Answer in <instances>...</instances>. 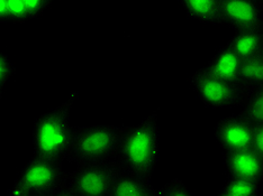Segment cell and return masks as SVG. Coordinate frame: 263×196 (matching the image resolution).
<instances>
[{
	"mask_svg": "<svg viewBox=\"0 0 263 196\" xmlns=\"http://www.w3.org/2000/svg\"><path fill=\"white\" fill-rule=\"evenodd\" d=\"M160 158L159 110L125 128L115 160L123 171L151 180Z\"/></svg>",
	"mask_w": 263,
	"mask_h": 196,
	"instance_id": "obj_1",
	"label": "cell"
},
{
	"mask_svg": "<svg viewBox=\"0 0 263 196\" xmlns=\"http://www.w3.org/2000/svg\"><path fill=\"white\" fill-rule=\"evenodd\" d=\"M78 92L71 96L55 109L44 112L35 119L33 124L34 156L49 158L58 162H68L73 127L71 112Z\"/></svg>",
	"mask_w": 263,
	"mask_h": 196,
	"instance_id": "obj_2",
	"label": "cell"
},
{
	"mask_svg": "<svg viewBox=\"0 0 263 196\" xmlns=\"http://www.w3.org/2000/svg\"><path fill=\"white\" fill-rule=\"evenodd\" d=\"M126 126L73 127L68 162L77 165L115 159Z\"/></svg>",
	"mask_w": 263,
	"mask_h": 196,
	"instance_id": "obj_3",
	"label": "cell"
},
{
	"mask_svg": "<svg viewBox=\"0 0 263 196\" xmlns=\"http://www.w3.org/2000/svg\"><path fill=\"white\" fill-rule=\"evenodd\" d=\"M121 171L115 159L77 165L72 173H67L65 184L58 196H109Z\"/></svg>",
	"mask_w": 263,
	"mask_h": 196,
	"instance_id": "obj_4",
	"label": "cell"
},
{
	"mask_svg": "<svg viewBox=\"0 0 263 196\" xmlns=\"http://www.w3.org/2000/svg\"><path fill=\"white\" fill-rule=\"evenodd\" d=\"M63 163L33 156L23 166L16 181L27 187L32 196H58L65 184Z\"/></svg>",
	"mask_w": 263,
	"mask_h": 196,
	"instance_id": "obj_5",
	"label": "cell"
},
{
	"mask_svg": "<svg viewBox=\"0 0 263 196\" xmlns=\"http://www.w3.org/2000/svg\"><path fill=\"white\" fill-rule=\"evenodd\" d=\"M189 82L206 108H232L243 102L245 91L240 85L216 78L205 67L197 70L189 78Z\"/></svg>",
	"mask_w": 263,
	"mask_h": 196,
	"instance_id": "obj_6",
	"label": "cell"
},
{
	"mask_svg": "<svg viewBox=\"0 0 263 196\" xmlns=\"http://www.w3.org/2000/svg\"><path fill=\"white\" fill-rule=\"evenodd\" d=\"M224 24L233 31L263 29V6L254 0H220Z\"/></svg>",
	"mask_w": 263,
	"mask_h": 196,
	"instance_id": "obj_7",
	"label": "cell"
},
{
	"mask_svg": "<svg viewBox=\"0 0 263 196\" xmlns=\"http://www.w3.org/2000/svg\"><path fill=\"white\" fill-rule=\"evenodd\" d=\"M252 130L253 123L241 114H235L220 119L214 135L223 151H233L250 148Z\"/></svg>",
	"mask_w": 263,
	"mask_h": 196,
	"instance_id": "obj_8",
	"label": "cell"
},
{
	"mask_svg": "<svg viewBox=\"0 0 263 196\" xmlns=\"http://www.w3.org/2000/svg\"><path fill=\"white\" fill-rule=\"evenodd\" d=\"M223 163L229 176L248 178L259 183L263 181V157L250 148L223 151Z\"/></svg>",
	"mask_w": 263,
	"mask_h": 196,
	"instance_id": "obj_9",
	"label": "cell"
},
{
	"mask_svg": "<svg viewBox=\"0 0 263 196\" xmlns=\"http://www.w3.org/2000/svg\"><path fill=\"white\" fill-rule=\"evenodd\" d=\"M242 59L229 44H224L215 53L205 69L216 78L240 85V70Z\"/></svg>",
	"mask_w": 263,
	"mask_h": 196,
	"instance_id": "obj_10",
	"label": "cell"
},
{
	"mask_svg": "<svg viewBox=\"0 0 263 196\" xmlns=\"http://www.w3.org/2000/svg\"><path fill=\"white\" fill-rule=\"evenodd\" d=\"M189 19L225 26L220 0H179Z\"/></svg>",
	"mask_w": 263,
	"mask_h": 196,
	"instance_id": "obj_11",
	"label": "cell"
},
{
	"mask_svg": "<svg viewBox=\"0 0 263 196\" xmlns=\"http://www.w3.org/2000/svg\"><path fill=\"white\" fill-rule=\"evenodd\" d=\"M155 188L151 180L121 171L114 182L109 196H154Z\"/></svg>",
	"mask_w": 263,
	"mask_h": 196,
	"instance_id": "obj_12",
	"label": "cell"
},
{
	"mask_svg": "<svg viewBox=\"0 0 263 196\" xmlns=\"http://www.w3.org/2000/svg\"><path fill=\"white\" fill-rule=\"evenodd\" d=\"M227 44L241 59L258 55L263 53V29L235 32Z\"/></svg>",
	"mask_w": 263,
	"mask_h": 196,
	"instance_id": "obj_13",
	"label": "cell"
},
{
	"mask_svg": "<svg viewBox=\"0 0 263 196\" xmlns=\"http://www.w3.org/2000/svg\"><path fill=\"white\" fill-rule=\"evenodd\" d=\"M240 86L245 92L251 89L263 86V53L242 59Z\"/></svg>",
	"mask_w": 263,
	"mask_h": 196,
	"instance_id": "obj_14",
	"label": "cell"
},
{
	"mask_svg": "<svg viewBox=\"0 0 263 196\" xmlns=\"http://www.w3.org/2000/svg\"><path fill=\"white\" fill-rule=\"evenodd\" d=\"M261 183L242 177H227L216 196H259Z\"/></svg>",
	"mask_w": 263,
	"mask_h": 196,
	"instance_id": "obj_15",
	"label": "cell"
},
{
	"mask_svg": "<svg viewBox=\"0 0 263 196\" xmlns=\"http://www.w3.org/2000/svg\"><path fill=\"white\" fill-rule=\"evenodd\" d=\"M241 115L251 123H263V86L251 89L244 94Z\"/></svg>",
	"mask_w": 263,
	"mask_h": 196,
	"instance_id": "obj_16",
	"label": "cell"
},
{
	"mask_svg": "<svg viewBox=\"0 0 263 196\" xmlns=\"http://www.w3.org/2000/svg\"><path fill=\"white\" fill-rule=\"evenodd\" d=\"M194 193L190 191L181 180L175 178L171 182L166 183L159 189H155L154 196H191Z\"/></svg>",
	"mask_w": 263,
	"mask_h": 196,
	"instance_id": "obj_17",
	"label": "cell"
},
{
	"mask_svg": "<svg viewBox=\"0 0 263 196\" xmlns=\"http://www.w3.org/2000/svg\"><path fill=\"white\" fill-rule=\"evenodd\" d=\"M8 21L23 24L31 20L24 0H7Z\"/></svg>",
	"mask_w": 263,
	"mask_h": 196,
	"instance_id": "obj_18",
	"label": "cell"
},
{
	"mask_svg": "<svg viewBox=\"0 0 263 196\" xmlns=\"http://www.w3.org/2000/svg\"><path fill=\"white\" fill-rule=\"evenodd\" d=\"M16 73V68L9 56L0 50V85L5 86Z\"/></svg>",
	"mask_w": 263,
	"mask_h": 196,
	"instance_id": "obj_19",
	"label": "cell"
},
{
	"mask_svg": "<svg viewBox=\"0 0 263 196\" xmlns=\"http://www.w3.org/2000/svg\"><path fill=\"white\" fill-rule=\"evenodd\" d=\"M54 0H24L31 20L39 19L50 8Z\"/></svg>",
	"mask_w": 263,
	"mask_h": 196,
	"instance_id": "obj_20",
	"label": "cell"
},
{
	"mask_svg": "<svg viewBox=\"0 0 263 196\" xmlns=\"http://www.w3.org/2000/svg\"><path fill=\"white\" fill-rule=\"evenodd\" d=\"M250 149L263 157V123L253 124Z\"/></svg>",
	"mask_w": 263,
	"mask_h": 196,
	"instance_id": "obj_21",
	"label": "cell"
},
{
	"mask_svg": "<svg viewBox=\"0 0 263 196\" xmlns=\"http://www.w3.org/2000/svg\"><path fill=\"white\" fill-rule=\"evenodd\" d=\"M7 195H9V196H32V193L28 191L27 187L24 185V184H22L18 181H15L14 185L8 189Z\"/></svg>",
	"mask_w": 263,
	"mask_h": 196,
	"instance_id": "obj_22",
	"label": "cell"
},
{
	"mask_svg": "<svg viewBox=\"0 0 263 196\" xmlns=\"http://www.w3.org/2000/svg\"><path fill=\"white\" fill-rule=\"evenodd\" d=\"M8 21L7 0H0V23Z\"/></svg>",
	"mask_w": 263,
	"mask_h": 196,
	"instance_id": "obj_23",
	"label": "cell"
},
{
	"mask_svg": "<svg viewBox=\"0 0 263 196\" xmlns=\"http://www.w3.org/2000/svg\"><path fill=\"white\" fill-rule=\"evenodd\" d=\"M4 89H5V86L0 85V100H2V98H3V94H4Z\"/></svg>",
	"mask_w": 263,
	"mask_h": 196,
	"instance_id": "obj_24",
	"label": "cell"
},
{
	"mask_svg": "<svg viewBox=\"0 0 263 196\" xmlns=\"http://www.w3.org/2000/svg\"><path fill=\"white\" fill-rule=\"evenodd\" d=\"M255 3H258L259 5H261V6H263V0H254Z\"/></svg>",
	"mask_w": 263,
	"mask_h": 196,
	"instance_id": "obj_25",
	"label": "cell"
}]
</instances>
